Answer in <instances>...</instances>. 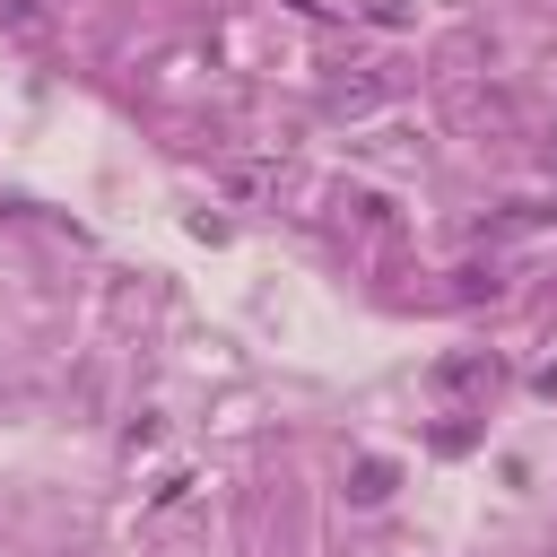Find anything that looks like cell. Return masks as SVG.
<instances>
[{"label": "cell", "instance_id": "obj_1", "mask_svg": "<svg viewBox=\"0 0 557 557\" xmlns=\"http://www.w3.org/2000/svg\"><path fill=\"white\" fill-rule=\"evenodd\" d=\"M357 496H366V505L392 496V461H357Z\"/></svg>", "mask_w": 557, "mask_h": 557}, {"label": "cell", "instance_id": "obj_2", "mask_svg": "<svg viewBox=\"0 0 557 557\" xmlns=\"http://www.w3.org/2000/svg\"><path fill=\"white\" fill-rule=\"evenodd\" d=\"M548 165H557V148H548Z\"/></svg>", "mask_w": 557, "mask_h": 557}]
</instances>
